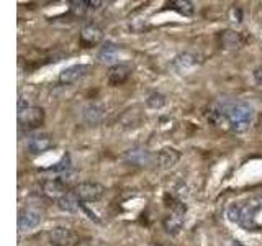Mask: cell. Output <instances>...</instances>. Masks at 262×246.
Segmentation results:
<instances>
[{"label":"cell","instance_id":"e0dca14e","mask_svg":"<svg viewBox=\"0 0 262 246\" xmlns=\"http://www.w3.org/2000/svg\"><path fill=\"white\" fill-rule=\"evenodd\" d=\"M57 207L64 212L72 213V212H77L79 209H82V202L77 199L76 194H74L72 191H69L64 197H61V199L57 200Z\"/></svg>","mask_w":262,"mask_h":246},{"label":"cell","instance_id":"484cf974","mask_svg":"<svg viewBox=\"0 0 262 246\" xmlns=\"http://www.w3.org/2000/svg\"><path fill=\"white\" fill-rule=\"evenodd\" d=\"M226 246H246V244H243L241 241H237V240H231L229 243H226Z\"/></svg>","mask_w":262,"mask_h":246},{"label":"cell","instance_id":"603a6c76","mask_svg":"<svg viewBox=\"0 0 262 246\" xmlns=\"http://www.w3.org/2000/svg\"><path fill=\"white\" fill-rule=\"evenodd\" d=\"M72 169V161H71V154L69 153H66L62 154V158L57 161L54 166L49 168V171H53V172H59V174H64V172H68Z\"/></svg>","mask_w":262,"mask_h":246},{"label":"cell","instance_id":"2e32d148","mask_svg":"<svg viewBox=\"0 0 262 246\" xmlns=\"http://www.w3.org/2000/svg\"><path fill=\"white\" fill-rule=\"evenodd\" d=\"M180 159V153L174 148H164L158 154H156V162L159 164L162 169H170L174 168Z\"/></svg>","mask_w":262,"mask_h":246},{"label":"cell","instance_id":"ac0fdd59","mask_svg":"<svg viewBox=\"0 0 262 246\" xmlns=\"http://www.w3.org/2000/svg\"><path fill=\"white\" fill-rule=\"evenodd\" d=\"M49 238H51V243L56 246H68L72 241L74 235L69 228H54Z\"/></svg>","mask_w":262,"mask_h":246},{"label":"cell","instance_id":"7a4b0ae2","mask_svg":"<svg viewBox=\"0 0 262 246\" xmlns=\"http://www.w3.org/2000/svg\"><path fill=\"white\" fill-rule=\"evenodd\" d=\"M225 115H226V125L228 130L233 131H244L248 130L254 120V107L249 102L225 100Z\"/></svg>","mask_w":262,"mask_h":246},{"label":"cell","instance_id":"9c48e42d","mask_svg":"<svg viewBox=\"0 0 262 246\" xmlns=\"http://www.w3.org/2000/svg\"><path fill=\"white\" fill-rule=\"evenodd\" d=\"M41 191H43V194L48 199L57 202L61 197H64L69 192V186H66L59 177H54V179L43 180V182H41Z\"/></svg>","mask_w":262,"mask_h":246},{"label":"cell","instance_id":"d6986e66","mask_svg":"<svg viewBox=\"0 0 262 246\" xmlns=\"http://www.w3.org/2000/svg\"><path fill=\"white\" fill-rule=\"evenodd\" d=\"M167 8L174 10L176 13L182 15V16H193L195 13V7L190 0H174V2H169Z\"/></svg>","mask_w":262,"mask_h":246},{"label":"cell","instance_id":"9a60e30c","mask_svg":"<svg viewBox=\"0 0 262 246\" xmlns=\"http://www.w3.org/2000/svg\"><path fill=\"white\" fill-rule=\"evenodd\" d=\"M118 57H120V48L112 43V41H106V43L98 49L97 53V59L102 64H118Z\"/></svg>","mask_w":262,"mask_h":246},{"label":"cell","instance_id":"ba28073f","mask_svg":"<svg viewBox=\"0 0 262 246\" xmlns=\"http://www.w3.org/2000/svg\"><path fill=\"white\" fill-rule=\"evenodd\" d=\"M43 221V213L36 209H21L18 212V230L21 233L25 232H31L36 227L41 225Z\"/></svg>","mask_w":262,"mask_h":246},{"label":"cell","instance_id":"5bb4252c","mask_svg":"<svg viewBox=\"0 0 262 246\" xmlns=\"http://www.w3.org/2000/svg\"><path fill=\"white\" fill-rule=\"evenodd\" d=\"M105 117V107L98 102H92L84 107L82 110V118L87 123V125H97L100 123Z\"/></svg>","mask_w":262,"mask_h":246},{"label":"cell","instance_id":"ffe728a7","mask_svg":"<svg viewBox=\"0 0 262 246\" xmlns=\"http://www.w3.org/2000/svg\"><path fill=\"white\" fill-rule=\"evenodd\" d=\"M220 39H221V45L226 49H236L241 46V36L239 33H236L233 30H226V31H221L220 35Z\"/></svg>","mask_w":262,"mask_h":246},{"label":"cell","instance_id":"5b68a950","mask_svg":"<svg viewBox=\"0 0 262 246\" xmlns=\"http://www.w3.org/2000/svg\"><path fill=\"white\" fill-rule=\"evenodd\" d=\"M125 159L136 168H149L156 162V154H152L144 146H133L125 151Z\"/></svg>","mask_w":262,"mask_h":246},{"label":"cell","instance_id":"44dd1931","mask_svg":"<svg viewBox=\"0 0 262 246\" xmlns=\"http://www.w3.org/2000/svg\"><path fill=\"white\" fill-rule=\"evenodd\" d=\"M69 10L76 16H84L85 13L92 10V2H87V0H71Z\"/></svg>","mask_w":262,"mask_h":246},{"label":"cell","instance_id":"52a82bcc","mask_svg":"<svg viewBox=\"0 0 262 246\" xmlns=\"http://www.w3.org/2000/svg\"><path fill=\"white\" fill-rule=\"evenodd\" d=\"M53 146V136L49 133H43V131H38V133H31L25 143V150L30 154H41L48 151L49 148Z\"/></svg>","mask_w":262,"mask_h":246},{"label":"cell","instance_id":"7402d4cb","mask_svg":"<svg viewBox=\"0 0 262 246\" xmlns=\"http://www.w3.org/2000/svg\"><path fill=\"white\" fill-rule=\"evenodd\" d=\"M146 104H147V107H149V109H152V110H161L162 107H166V104H167V97L164 95V94H161V92H152V94L147 95Z\"/></svg>","mask_w":262,"mask_h":246},{"label":"cell","instance_id":"8992f818","mask_svg":"<svg viewBox=\"0 0 262 246\" xmlns=\"http://www.w3.org/2000/svg\"><path fill=\"white\" fill-rule=\"evenodd\" d=\"M45 121V110L41 107H30L27 112H23L18 115V123H20V130H36L43 125Z\"/></svg>","mask_w":262,"mask_h":246},{"label":"cell","instance_id":"277c9868","mask_svg":"<svg viewBox=\"0 0 262 246\" xmlns=\"http://www.w3.org/2000/svg\"><path fill=\"white\" fill-rule=\"evenodd\" d=\"M105 186L98 184V182H79L74 186L72 192L77 195V199L84 203H92V202H97L100 200L103 194H105Z\"/></svg>","mask_w":262,"mask_h":246},{"label":"cell","instance_id":"6da1fadb","mask_svg":"<svg viewBox=\"0 0 262 246\" xmlns=\"http://www.w3.org/2000/svg\"><path fill=\"white\" fill-rule=\"evenodd\" d=\"M226 218L249 232H262V189L226 207Z\"/></svg>","mask_w":262,"mask_h":246},{"label":"cell","instance_id":"8fae6325","mask_svg":"<svg viewBox=\"0 0 262 246\" xmlns=\"http://www.w3.org/2000/svg\"><path fill=\"white\" fill-rule=\"evenodd\" d=\"M90 71V66L89 64H74V66H69V68H66L59 72V82L61 84H74V82L80 80L82 77H85Z\"/></svg>","mask_w":262,"mask_h":246},{"label":"cell","instance_id":"30bf717a","mask_svg":"<svg viewBox=\"0 0 262 246\" xmlns=\"http://www.w3.org/2000/svg\"><path fill=\"white\" fill-rule=\"evenodd\" d=\"M103 38V30L98 27L97 23H87L84 28L80 30L79 43L84 48H92L98 45Z\"/></svg>","mask_w":262,"mask_h":246},{"label":"cell","instance_id":"7c38bea8","mask_svg":"<svg viewBox=\"0 0 262 246\" xmlns=\"http://www.w3.org/2000/svg\"><path fill=\"white\" fill-rule=\"evenodd\" d=\"M170 66H172V69L179 74H188L199 66V57L192 53H182V54H177L174 59H172Z\"/></svg>","mask_w":262,"mask_h":246},{"label":"cell","instance_id":"4fadbf2b","mask_svg":"<svg viewBox=\"0 0 262 246\" xmlns=\"http://www.w3.org/2000/svg\"><path fill=\"white\" fill-rule=\"evenodd\" d=\"M133 72V68L128 63H118L112 66L108 69V82L112 86H120L123 82H126Z\"/></svg>","mask_w":262,"mask_h":246},{"label":"cell","instance_id":"3957f363","mask_svg":"<svg viewBox=\"0 0 262 246\" xmlns=\"http://www.w3.org/2000/svg\"><path fill=\"white\" fill-rule=\"evenodd\" d=\"M187 205L182 200H176L170 205V213L162 218V227L169 235H177L184 227Z\"/></svg>","mask_w":262,"mask_h":246},{"label":"cell","instance_id":"d4e9b609","mask_svg":"<svg viewBox=\"0 0 262 246\" xmlns=\"http://www.w3.org/2000/svg\"><path fill=\"white\" fill-rule=\"evenodd\" d=\"M252 76H254V80H256L259 86H262V64L257 66V68L254 69V74H252Z\"/></svg>","mask_w":262,"mask_h":246},{"label":"cell","instance_id":"cb8c5ba5","mask_svg":"<svg viewBox=\"0 0 262 246\" xmlns=\"http://www.w3.org/2000/svg\"><path fill=\"white\" fill-rule=\"evenodd\" d=\"M30 104H28V100L27 98H23V97H20L18 98V115H21L23 112H27L28 109H30Z\"/></svg>","mask_w":262,"mask_h":246}]
</instances>
